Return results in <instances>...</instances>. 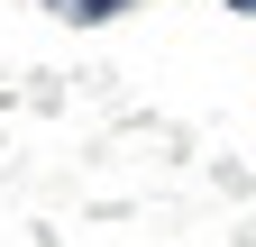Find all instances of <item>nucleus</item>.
Segmentation results:
<instances>
[{
	"label": "nucleus",
	"instance_id": "nucleus-1",
	"mask_svg": "<svg viewBox=\"0 0 256 247\" xmlns=\"http://www.w3.org/2000/svg\"><path fill=\"white\" fill-rule=\"evenodd\" d=\"M229 10H238V18H256V0H229Z\"/></svg>",
	"mask_w": 256,
	"mask_h": 247
},
{
	"label": "nucleus",
	"instance_id": "nucleus-2",
	"mask_svg": "<svg viewBox=\"0 0 256 247\" xmlns=\"http://www.w3.org/2000/svg\"><path fill=\"white\" fill-rule=\"evenodd\" d=\"M46 10H74V0H46Z\"/></svg>",
	"mask_w": 256,
	"mask_h": 247
}]
</instances>
